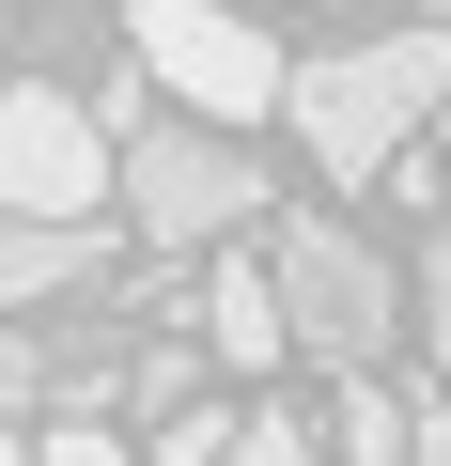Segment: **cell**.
I'll return each mask as SVG.
<instances>
[{
  "mask_svg": "<svg viewBox=\"0 0 451 466\" xmlns=\"http://www.w3.org/2000/svg\"><path fill=\"white\" fill-rule=\"evenodd\" d=\"M436 109H451V32H436V16H420V32H358V47L296 63V94H281V125L312 140V171H327V187H374Z\"/></svg>",
  "mask_w": 451,
  "mask_h": 466,
  "instance_id": "1",
  "label": "cell"
},
{
  "mask_svg": "<svg viewBox=\"0 0 451 466\" xmlns=\"http://www.w3.org/2000/svg\"><path fill=\"white\" fill-rule=\"evenodd\" d=\"M265 265H281V327H296V358H312V373H343V389H358V373H389V342L420 327V296L358 249L343 218H281V233H265Z\"/></svg>",
  "mask_w": 451,
  "mask_h": 466,
  "instance_id": "2",
  "label": "cell"
},
{
  "mask_svg": "<svg viewBox=\"0 0 451 466\" xmlns=\"http://www.w3.org/2000/svg\"><path fill=\"white\" fill-rule=\"evenodd\" d=\"M125 63L171 94V125H218V140L296 94V63L234 16V0H125Z\"/></svg>",
  "mask_w": 451,
  "mask_h": 466,
  "instance_id": "3",
  "label": "cell"
},
{
  "mask_svg": "<svg viewBox=\"0 0 451 466\" xmlns=\"http://www.w3.org/2000/svg\"><path fill=\"white\" fill-rule=\"evenodd\" d=\"M125 218H140V249H234L265 218V171L218 125H140L125 140Z\"/></svg>",
  "mask_w": 451,
  "mask_h": 466,
  "instance_id": "4",
  "label": "cell"
},
{
  "mask_svg": "<svg viewBox=\"0 0 451 466\" xmlns=\"http://www.w3.org/2000/svg\"><path fill=\"white\" fill-rule=\"evenodd\" d=\"M94 202H125V140H109L78 94L16 78V94H0V218H63V233H94Z\"/></svg>",
  "mask_w": 451,
  "mask_h": 466,
  "instance_id": "5",
  "label": "cell"
},
{
  "mask_svg": "<svg viewBox=\"0 0 451 466\" xmlns=\"http://www.w3.org/2000/svg\"><path fill=\"white\" fill-rule=\"evenodd\" d=\"M202 358H218V373H281V358H296L265 249H218V265H202Z\"/></svg>",
  "mask_w": 451,
  "mask_h": 466,
  "instance_id": "6",
  "label": "cell"
},
{
  "mask_svg": "<svg viewBox=\"0 0 451 466\" xmlns=\"http://www.w3.org/2000/svg\"><path fill=\"white\" fill-rule=\"evenodd\" d=\"M94 280H109L94 233H63V218H0V327H32V311H63V296H94Z\"/></svg>",
  "mask_w": 451,
  "mask_h": 466,
  "instance_id": "7",
  "label": "cell"
},
{
  "mask_svg": "<svg viewBox=\"0 0 451 466\" xmlns=\"http://www.w3.org/2000/svg\"><path fill=\"white\" fill-rule=\"evenodd\" d=\"M405 420H420V404H389V389L358 373V389H343V420H327V451H343V466H405Z\"/></svg>",
  "mask_w": 451,
  "mask_h": 466,
  "instance_id": "8",
  "label": "cell"
},
{
  "mask_svg": "<svg viewBox=\"0 0 451 466\" xmlns=\"http://www.w3.org/2000/svg\"><path fill=\"white\" fill-rule=\"evenodd\" d=\"M234 435H250L234 404H171V420L140 435V466H234Z\"/></svg>",
  "mask_w": 451,
  "mask_h": 466,
  "instance_id": "9",
  "label": "cell"
},
{
  "mask_svg": "<svg viewBox=\"0 0 451 466\" xmlns=\"http://www.w3.org/2000/svg\"><path fill=\"white\" fill-rule=\"evenodd\" d=\"M0 420H47V327H0Z\"/></svg>",
  "mask_w": 451,
  "mask_h": 466,
  "instance_id": "10",
  "label": "cell"
},
{
  "mask_svg": "<svg viewBox=\"0 0 451 466\" xmlns=\"http://www.w3.org/2000/svg\"><path fill=\"white\" fill-rule=\"evenodd\" d=\"M32 466H140V435H109V420H47Z\"/></svg>",
  "mask_w": 451,
  "mask_h": 466,
  "instance_id": "11",
  "label": "cell"
},
{
  "mask_svg": "<svg viewBox=\"0 0 451 466\" xmlns=\"http://www.w3.org/2000/svg\"><path fill=\"white\" fill-rule=\"evenodd\" d=\"M420 342H436V373H451V218H436V249H420Z\"/></svg>",
  "mask_w": 451,
  "mask_h": 466,
  "instance_id": "12",
  "label": "cell"
},
{
  "mask_svg": "<svg viewBox=\"0 0 451 466\" xmlns=\"http://www.w3.org/2000/svg\"><path fill=\"white\" fill-rule=\"evenodd\" d=\"M234 466H312V420H250V435H234Z\"/></svg>",
  "mask_w": 451,
  "mask_h": 466,
  "instance_id": "13",
  "label": "cell"
},
{
  "mask_svg": "<svg viewBox=\"0 0 451 466\" xmlns=\"http://www.w3.org/2000/svg\"><path fill=\"white\" fill-rule=\"evenodd\" d=\"M405 466H451V389H436V404L405 420Z\"/></svg>",
  "mask_w": 451,
  "mask_h": 466,
  "instance_id": "14",
  "label": "cell"
},
{
  "mask_svg": "<svg viewBox=\"0 0 451 466\" xmlns=\"http://www.w3.org/2000/svg\"><path fill=\"white\" fill-rule=\"evenodd\" d=\"M32 451H47V420H0V466H32Z\"/></svg>",
  "mask_w": 451,
  "mask_h": 466,
  "instance_id": "15",
  "label": "cell"
},
{
  "mask_svg": "<svg viewBox=\"0 0 451 466\" xmlns=\"http://www.w3.org/2000/svg\"><path fill=\"white\" fill-rule=\"evenodd\" d=\"M420 16H436V32H451V0H420Z\"/></svg>",
  "mask_w": 451,
  "mask_h": 466,
  "instance_id": "16",
  "label": "cell"
},
{
  "mask_svg": "<svg viewBox=\"0 0 451 466\" xmlns=\"http://www.w3.org/2000/svg\"><path fill=\"white\" fill-rule=\"evenodd\" d=\"M436 125H451V109H436Z\"/></svg>",
  "mask_w": 451,
  "mask_h": 466,
  "instance_id": "17",
  "label": "cell"
}]
</instances>
